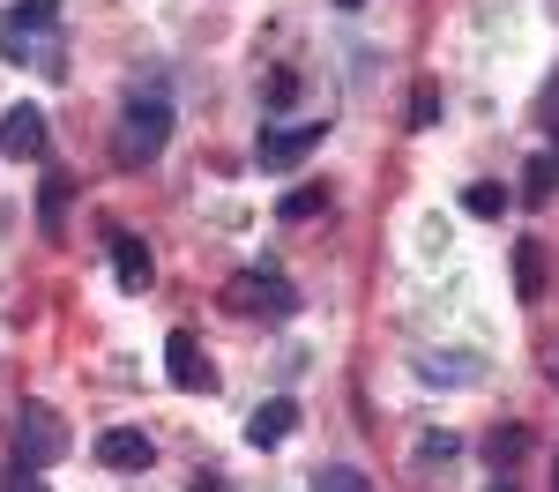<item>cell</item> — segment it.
I'll return each mask as SVG.
<instances>
[{
  "label": "cell",
  "instance_id": "obj_1",
  "mask_svg": "<svg viewBox=\"0 0 559 492\" xmlns=\"http://www.w3.org/2000/svg\"><path fill=\"white\" fill-rule=\"evenodd\" d=\"M165 142H173V105L165 97H134L128 112H120V128H112V165L142 172V165L165 157Z\"/></svg>",
  "mask_w": 559,
  "mask_h": 492
},
{
  "label": "cell",
  "instance_id": "obj_2",
  "mask_svg": "<svg viewBox=\"0 0 559 492\" xmlns=\"http://www.w3.org/2000/svg\"><path fill=\"white\" fill-rule=\"evenodd\" d=\"M224 313H239V321H292L299 313V291H292V276L276 262H261V268H239L224 284Z\"/></svg>",
  "mask_w": 559,
  "mask_h": 492
},
{
  "label": "cell",
  "instance_id": "obj_3",
  "mask_svg": "<svg viewBox=\"0 0 559 492\" xmlns=\"http://www.w3.org/2000/svg\"><path fill=\"white\" fill-rule=\"evenodd\" d=\"M8 441H15V463H23V470H45V463L68 455V425H60L52 403H23L15 425H8Z\"/></svg>",
  "mask_w": 559,
  "mask_h": 492
},
{
  "label": "cell",
  "instance_id": "obj_4",
  "mask_svg": "<svg viewBox=\"0 0 559 492\" xmlns=\"http://www.w3.org/2000/svg\"><path fill=\"white\" fill-rule=\"evenodd\" d=\"M321 142H329V120H292V128H269L254 142V165H261V172H292V165H306Z\"/></svg>",
  "mask_w": 559,
  "mask_h": 492
},
{
  "label": "cell",
  "instance_id": "obj_5",
  "mask_svg": "<svg viewBox=\"0 0 559 492\" xmlns=\"http://www.w3.org/2000/svg\"><path fill=\"white\" fill-rule=\"evenodd\" d=\"M165 373H173L179 396H210L216 388V365H210V351L194 344V328H173V336H165Z\"/></svg>",
  "mask_w": 559,
  "mask_h": 492
},
{
  "label": "cell",
  "instance_id": "obj_6",
  "mask_svg": "<svg viewBox=\"0 0 559 492\" xmlns=\"http://www.w3.org/2000/svg\"><path fill=\"white\" fill-rule=\"evenodd\" d=\"M0 149H8L15 165H38L45 149H52V134H45V112H38V105H8V112H0Z\"/></svg>",
  "mask_w": 559,
  "mask_h": 492
},
{
  "label": "cell",
  "instance_id": "obj_7",
  "mask_svg": "<svg viewBox=\"0 0 559 492\" xmlns=\"http://www.w3.org/2000/svg\"><path fill=\"white\" fill-rule=\"evenodd\" d=\"M105 239H112V276H120V291H150V284H157V262H150V247L134 239L128 224H105Z\"/></svg>",
  "mask_w": 559,
  "mask_h": 492
},
{
  "label": "cell",
  "instance_id": "obj_8",
  "mask_svg": "<svg viewBox=\"0 0 559 492\" xmlns=\"http://www.w3.org/2000/svg\"><path fill=\"white\" fill-rule=\"evenodd\" d=\"M97 463L105 470H150L157 463V441L134 433V425H112V433H97Z\"/></svg>",
  "mask_w": 559,
  "mask_h": 492
},
{
  "label": "cell",
  "instance_id": "obj_9",
  "mask_svg": "<svg viewBox=\"0 0 559 492\" xmlns=\"http://www.w3.org/2000/svg\"><path fill=\"white\" fill-rule=\"evenodd\" d=\"M545 284H552V254H545V239H515V291H522V307H537Z\"/></svg>",
  "mask_w": 559,
  "mask_h": 492
},
{
  "label": "cell",
  "instance_id": "obj_10",
  "mask_svg": "<svg viewBox=\"0 0 559 492\" xmlns=\"http://www.w3.org/2000/svg\"><path fill=\"white\" fill-rule=\"evenodd\" d=\"M292 425H299V403H292V396L261 403L254 418H247V447H284V441H292Z\"/></svg>",
  "mask_w": 559,
  "mask_h": 492
},
{
  "label": "cell",
  "instance_id": "obj_11",
  "mask_svg": "<svg viewBox=\"0 0 559 492\" xmlns=\"http://www.w3.org/2000/svg\"><path fill=\"white\" fill-rule=\"evenodd\" d=\"M522 455H530V425H492V433H485V463H492V470H515Z\"/></svg>",
  "mask_w": 559,
  "mask_h": 492
},
{
  "label": "cell",
  "instance_id": "obj_12",
  "mask_svg": "<svg viewBox=\"0 0 559 492\" xmlns=\"http://www.w3.org/2000/svg\"><path fill=\"white\" fill-rule=\"evenodd\" d=\"M68 194H75V179H68V172H52V179H45V194H38L45 239H60V231H68Z\"/></svg>",
  "mask_w": 559,
  "mask_h": 492
},
{
  "label": "cell",
  "instance_id": "obj_13",
  "mask_svg": "<svg viewBox=\"0 0 559 492\" xmlns=\"http://www.w3.org/2000/svg\"><path fill=\"white\" fill-rule=\"evenodd\" d=\"M52 23H60V0H15V8H8V31L52 38Z\"/></svg>",
  "mask_w": 559,
  "mask_h": 492
},
{
  "label": "cell",
  "instance_id": "obj_14",
  "mask_svg": "<svg viewBox=\"0 0 559 492\" xmlns=\"http://www.w3.org/2000/svg\"><path fill=\"white\" fill-rule=\"evenodd\" d=\"M559 187V149H545V157H530V172H522V202H552Z\"/></svg>",
  "mask_w": 559,
  "mask_h": 492
},
{
  "label": "cell",
  "instance_id": "obj_15",
  "mask_svg": "<svg viewBox=\"0 0 559 492\" xmlns=\"http://www.w3.org/2000/svg\"><path fill=\"white\" fill-rule=\"evenodd\" d=\"M508 202H515V194H508L500 179H477V187H463V209H471V217H508Z\"/></svg>",
  "mask_w": 559,
  "mask_h": 492
},
{
  "label": "cell",
  "instance_id": "obj_16",
  "mask_svg": "<svg viewBox=\"0 0 559 492\" xmlns=\"http://www.w3.org/2000/svg\"><path fill=\"white\" fill-rule=\"evenodd\" d=\"M329 209V187H292L284 202H276V217L284 224H306V217H321Z\"/></svg>",
  "mask_w": 559,
  "mask_h": 492
},
{
  "label": "cell",
  "instance_id": "obj_17",
  "mask_svg": "<svg viewBox=\"0 0 559 492\" xmlns=\"http://www.w3.org/2000/svg\"><path fill=\"white\" fill-rule=\"evenodd\" d=\"M261 105H269V112H284V105H299V75H292V68H276V75L261 83Z\"/></svg>",
  "mask_w": 559,
  "mask_h": 492
},
{
  "label": "cell",
  "instance_id": "obj_18",
  "mask_svg": "<svg viewBox=\"0 0 559 492\" xmlns=\"http://www.w3.org/2000/svg\"><path fill=\"white\" fill-rule=\"evenodd\" d=\"M455 455H463V441H455L448 425H432L426 441H418V463H455Z\"/></svg>",
  "mask_w": 559,
  "mask_h": 492
},
{
  "label": "cell",
  "instance_id": "obj_19",
  "mask_svg": "<svg viewBox=\"0 0 559 492\" xmlns=\"http://www.w3.org/2000/svg\"><path fill=\"white\" fill-rule=\"evenodd\" d=\"M313 492H373V485H366V470L336 463V470H321V478H313Z\"/></svg>",
  "mask_w": 559,
  "mask_h": 492
},
{
  "label": "cell",
  "instance_id": "obj_20",
  "mask_svg": "<svg viewBox=\"0 0 559 492\" xmlns=\"http://www.w3.org/2000/svg\"><path fill=\"white\" fill-rule=\"evenodd\" d=\"M432 120H440V89L418 83V89H411V128H432Z\"/></svg>",
  "mask_w": 559,
  "mask_h": 492
},
{
  "label": "cell",
  "instance_id": "obj_21",
  "mask_svg": "<svg viewBox=\"0 0 559 492\" xmlns=\"http://www.w3.org/2000/svg\"><path fill=\"white\" fill-rule=\"evenodd\" d=\"M418 373H426L432 388H440V381H471V358H426Z\"/></svg>",
  "mask_w": 559,
  "mask_h": 492
},
{
  "label": "cell",
  "instance_id": "obj_22",
  "mask_svg": "<svg viewBox=\"0 0 559 492\" xmlns=\"http://www.w3.org/2000/svg\"><path fill=\"white\" fill-rule=\"evenodd\" d=\"M537 128H545V134L559 142V75H552L545 89H537Z\"/></svg>",
  "mask_w": 559,
  "mask_h": 492
},
{
  "label": "cell",
  "instance_id": "obj_23",
  "mask_svg": "<svg viewBox=\"0 0 559 492\" xmlns=\"http://www.w3.org/2000/svg\"><path fill=\"white\" fill-rule=\"evenodd\" d=\"M0 492H45V478H38V470H23V463H15V470H8V485H0Z\"/></svg>",
  "mask_w": 559,
  "mask_h": 492
},
{
  "label": "cell",
  "instance_id": "obj_24",
  "mask_svg": "<svg viewBox=\"0 0 559 492\" xmlns=\"http://www.w3.org/2000/svg\"><path fill=\"white\" fill-rule=\"evenodd\" d=\"M187 492H224V478H216V470H194V478H187Z\"/></svg>",
  "mask_w": 559,
  "mask_h": 492
},
{
  "label": "cell",
  "instance_id": "obj_25",
  "mask_svg": "<svg viewBox=\"0 0 559 492\" xmlns=\"http://www.w3.org/2000/svg\"><path fill=\"white\" fill-rule=\"evenodd\" d=\"M552 492H559V455H552Z\"/></svg>",
  "mask_w": 559,
  "mask_h": 492
},
{
  "label": "cell",
  "instance_id": "obj_26",
  "mask_svg": "<svg viewBox=\"0 0 559 492\" xmlns=\"http://www.w3.org/2000/svg\"><path fill=\"white\" fill-rule=\"evenodd\" d=\"M552 381H559V351H552Z\"/></svg>",
  "mask_w": 559,
  "mask_h": 492
},
{
  "label": "cell",
  "instance_id": "obj_27",
  "mask_svg": "<svg viewBox=\"0 0 559 492\" xmlns=\"http://www.w3.org/2000/svg\"><path fill=\"white\" fill-rule=\"evenodd\" d=\"M344 8H358V0H344Z\"/></svg>",
  "mask_w": 559,
  "mask_h": 492
}]
</instances>
